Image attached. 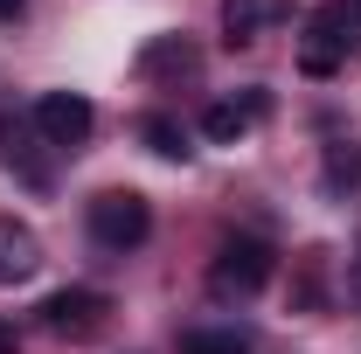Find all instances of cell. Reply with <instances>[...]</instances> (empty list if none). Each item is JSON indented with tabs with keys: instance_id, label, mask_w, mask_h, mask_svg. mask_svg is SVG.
Returning <instances> with one entry per match:
<instances>
[{
	"instance_id": "cell-2",
	"label": "cell",
	"mask_w": 361,
	"mask_h": 354,
	"mask_svg": "<svg viewBox=\"0 0 361 354\" xmlns=\"http://www.w3.org/2000/svg\"><path fill=\"white\" fill-rule=\"evenodd\" d=\"M355 49H361V0H326V7L306 14V35H299V70L306 77H334Z\"/></svg>"
},
{
	"instance_id": "cell-6",
	"label": "cell",
	"mask_w": 361,
	"mask_h": 354,
	"mask_svg": "<svg viewBox=\"0 0 361 354\" xmlns=\"http://www.w3.org/2000/svg\"><path fill=\"white\" fill-rule=\"evenodd\" d=\"M271 118V90H243V97H216L209 111H202V139L209 146H236V139H250L257 126Z\"/></svg>"
},
{
	"instance_id": "cell-14",
	"label": "cell",
	"mask_w": 361,
	"mask_h": 354,
	"mask_svg": "<svg viewBox=\"0 0 361 354\" xmlns=\"http://www.w3.org/2000/svg\"><path fill=\"white\" fill-rule=\"evenodd\" d=\"M21 14H28V0H0V28H14Z\"/></svg>"
},
{
	"instance_id": "cell-1",
	"label": "cell",
	"mask_w": 361,
	"mask_h": 354,
	"mask_svg": "<svg viewBox=\"0 0 361 354\" xmlns=\"http://www.w3.org/2000/svg\"><path fill=\"white\" fill-rule=\"evenodd\" d=\"M84 229H90L97 250L126 257V250H139V243L153 236V202H146L139 188H97L84 202Z\"/></svg>"
},
{
	"instance_id": "cell-11",
	"label": "cell",
	"mask_w": 361,
	"mask_h": 354,
	"mask_svg": "<svg viewBox=\"0 0 361 354\" xmlns=\"http://www.w3.org/2000/svg\"><path fill=\"white\" fill-rule=\"evenodd\" d=\"M139 139H146L160 160H188V153H195L188 133H180V118H167V111H146V118H139Z\"/></svg>"
},
{
	"instance_id": "cell-8",
	"label": "cell",
	"mask_w": 361,
	"mask_h": 354,
	"mask_svg": "<svg viewBox=\"0 0 361 354\" xmlns=\"http://www.w3.org/2000/svg\"><path fill=\"white\" fill-rule=\"evenodd\" d=\"M285 14H292V0H223V35L243 49V42H257V35H271Z\"/></svg>"
},
{
	"instance_id": "cell-4",
	"label": "cell",
	"mask_w": 361,
	"mask_h": 354,
	"mask_svg": "<svg viewBox=\"0 0 361 354\" xmlns=\"http://www.w3.org/2000/svg\"><path fill=\"white\" fill-rule=\"evenodd\" d=\"M28 118H35V139H42L49 153H77L90 139V126H97V111H90L84 90H42Z\"/></svg>"
},
{
	"instance_id": "cell-10",
	"label": "cell",
	"mask_w": 361,
	"mask_h": 354,
	"mask_svg": "<svg viewBox=\"0 0 361 354\" xmlns=\"http://www.w3.org/2000/svg\"><path fill=\"white\" fill-rule=\"evenodd\" d=\"M174 354H250V334L243 326H188Z\"/></svg>"
},
{
	"instance_id": "cell-3",
	"label": "cell",
	"mask_w": 361,
	"mask_h": 354,
	"mask_svg": "<svg viewBox=\"0 0 361 354\" xmlns=\"http://www.w3.org/2000/svg\"><path fill=\"white\" fill-rule=\"evenodd\" d=\"M271 271H278V250L264 236H229L216 250V264H209V292L216 299H257L271 285Z\"/></svg>"
},
{
	"instance_id": "cell-7",
	"label": "cell",
	"mask_w": 361,
	"mask_h": 354,
	"mask_svg": "<svg viewBox=\"0 0 361 354\" xmlns=\"http://www.w3.org/2000/svg\"><path fill=\"white\" fill-rule=\"evenodd\" d=\"M42 271V236L21 216H0V285H21Z\"/></svg>"
},
{
	"instance_id": "cell-15",
	"label": "cell",
	"mask_w": 361,
	"mask_h": 354,
	"mask_svg": "<svg viewBox=\"0 0 361 354\" xmlns=\"http://www.w3.org/2000/svg\"><path fill=\"white\" fill-rule=\"evenodd\" d=\"M0 354H21V334H14V319H0Z\"/></svg>"
},
{
	"instance_id": "cell-12",
	"label": "cell",
	"mask_w": 361,
	"mask_h": 354,
	"mask_svg": "<svg viewBox=\"0 0 361 354\" xmlns=\"http://www.w3.org/2000/svg\"><path fill=\"white\" fill-rule=\"evenodd\" d=\"M326 188H361V153L355 146H326Z\"/></svg>"
},
{
	"instance_id": "cell-16",
	"label": "cell",
	"mask_w": 361,
	"mask_h": 354,
	"mask_svg": "<svg viewBox=\"0 0 361 354\" xmlns=\"http://www.w3.org/2000/svg\"><path fill=\"white\" fill-rule=\"evenodd\" d=\"M355 306H361V243H355Z\"/></svg>"
},
{
	"instance_id": "cell-5",
	"label": "cell",
	"mask_w": 361,
	"mask_h": 354,
	"mask_svg": "<svg viewBox=\"0 0 361 354\" xmlns=\"http://www.w3.org/2000/svg\"><path fill=\"white\" fill-rule=\"evenodd\" d=\"M42 326L56 341H97V334L111 326V299H104L97 285H63V292L42 299Z\"/></svg>"
},
{
	"instance_id": "cell-9",
	"label": "cell",
	"mask_w": 361,
	"mask_h": 354,
	"mask_svg": "<svg viewBox=\"0 0 361 354\" xmlns=\"http://www.w3.org/2000/svg\"><path fill=\"white\" fill-rule=\"evenodd\" d=\"M202 70V56H195V42L188 35H153V42L139 49V77H195Z\"/></svg>"
},
{
	"instance_id": "cell-13",
	"label": "cell",
	"mask_w": 361,
	"mask_h": 354,
	"mask_svg": "<svg viewBox=\"0 0 361 354\" xmlns=\"http://www.w3.org/2000/svg\"><path fill=\"white\" fill-rule=\"evenodd\" d=\"M299 306H306V312L319 306V257H306V264H299Z\"/></svg>"
}]
</instances>
